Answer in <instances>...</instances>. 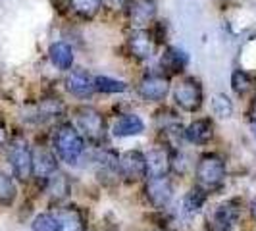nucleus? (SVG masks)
<instances>
[{"label":"nucleus","instance_id":"nucleus-9","mask_svg":"<svg viewBox=\"0 0 256 231\" xmlns=\"http://www.w3.org/2000/svg\"><path fill=\"white\" fill-rule=\"evenodd\" d=\"M31 150H33V178L44 183L58 170L56 152L52 150V146H46V144H37Z\"/></svg>","mask_w":256,"mask_h":231},{"label":"nucleus","instance_id":"nucleus-11","mask_svg":"<svg viewBox=\"0 0 256 231\" xmlns=\"http://www.w3.org/2000/svg\"><path fill=\"white\" fill-rule=\"evenodd\" d=\"M120 176L128 181H141L146 178V160L141 150H128L120 156Z\"/></svg>","mask_w":256,"mask_h":231},{"label":"nucleus","instance_id":"nucleus-21","mask_svg":"<svg viewBox=\"0 0 256 231\" xmlns=\"http://www.w3.org/2000/svg\"><path fill=\"white\" fill-rule=\"evenodd\" d=\"M206 200H208V192L202 187L194 185L191 191L183 196V210H185V214H196L206 204Z\"/></svg>","mask_w":256,"mask_h":231},{"label":"nucleus","instance_id":"nucleus-16","mask_svg":"<svg viewBox=\"0 0 256 231\" xmlns=\"http://www.w3.org/2000/svg\"><path fill=\"white\" fill-rule=\"evenodd\" d=\"M189 64V56L187 52L178 48V46H168L166 50L162 52L160 56V68H162V74L170 76H180L183 74V70Z\"/></svg>","mask_w":256,"mask_h":231},{"label":"nucleus","instance_id":"nucleus-25","mask_svg":"<svg viewBox=\"0 0 256 231\" xmlns=\"http://www.w3.org/2000/svg\"><path fill=\"white\" fill-rule=\"evenodd\" d=\"M94 89L98 92L118 94V92H126L128 90V83H124L120 79H112L108 76H96L94 77Z\"/></svg>","mask_w":256,"mask_h":231},{"label":"nucleus","instance_id":"nucleus-17","mask_svg":"<svg viewBox=\"0 0 256 231\" xmlns=\"http://www.w3.org/2000/svg\"><path fill=\"white\" fill-rule=\"evenodd\" d=\"M183 137L192 144H208L214 139V122L210 118H198L185 128Z\"/></svg>","mask_w":256,"mask_h":231},{"label":"nucleus","instance_id":"nucleus-27","mask_svg":"<svg viewBox=\"0 0 256 231\" xmlns=\"http://www.w3.org/2000/svg\"><path fill=\"white\" fill-rule=\"evenodd\" d=\"M189 168H191L189 156L183 152V150H176V148H172V158H170V172H176V174H180V176H185Z\"/></svg>","mask_w":256,"mask_h":231},{"label":"nucleus","instance_id":"nucleus-13","mask_svg":"<svg viewBox=\"0 0 256 231\" xmlns=\"http://www.w3.org/2000/svg\"><path fill=\"white\" fill-rule=\"evenodd\" d=\"M64 85L68 92H72L77 98H87L92 92H96L94 77H90L85 70H70L64 79Z\"/></svg>","mask_w":256,"mask_h":231},{"label":"nucleus","instance_id":"nucleus-7","mask_svg":"<svg viewBox=\"0 0 256 231\" xmlns=\"http://www.w3.org/2000/svg\"><path fill=\"white\" fill-rule=\"evenodd\" d=\"M137 92L146 102H162L170 92V77L164 74H146L139 81Z\"/></svg>","mask_w":256,"mask_h":231},{"label":"nucleus","instance_id":"nucleus-14","mask_svg":"<svg viewBox=\"0 0 256 231\" xmlns=\"http://www.w3.org/2000/svg\"><path fill=\"white\" fill-rule=\"evenodd\" d=\"M170 158H172V148L168 146H154L144 154L146 160V178H162L170 174Z\"/></svg>","mask_w":256,"mask_h":231},{"label":"nucleus","instance_id":"nucleus-19","mask_svg":"<svg viewBox=\"0 0 256 231\" xmlns=\"http://www.w3.org/2000/svg\"><path fill=\"white\" fill-rule=\"evenodd\" d=\"M42 185H44L46 194L50 196V200H54V202H62L64 198L70 196V191H72L70 178L66 176L64 172H60V170H56V172H54Z\"/></svg>","mask_w":256,"mask_h":231},{"label":"nucleus","instance_id":"nucleus-23","mask_svg":"<svg viewBox=\"0 0 256 231\" xmlns=\"http://www.w3.org/2000/svg\"><path fill=\"white\" fill-rule=\"evenodd\" d=\"M231 89H233L235 94L244 96L246 92H250L254 89V77L250 76L248 72H244V70H235L231 74Z\"/></svg>","mask_w":256,"mask_h":231},{"label":"nucleus","instance_id":"nucleus-31","mask_svg":"<svg viewBox=\"0 0 256 231\" xmlns=\"http://www.w3.org/2000/svg\"><path fill=\"white\" fill-rule=\"evenodd\" d=\"M248 118H250V122H256V98L248 106Z\"/></svg>","mask_w":256,"mask_h":231},{"label":"nucleus","instance_id":"nucleus-26","mask_svg":"<svg viewBox=\"0 0 256 231\" xmlns=\"http://www.w3.org/2000/svg\"><path fill=\"white\" fill-rule=\"evenodd\" d=\"M210 108H212V114L222 118V120H228L233 116V110H235V106L231 102L230 96H226V94H214L212 96V100H210Z\"/></svg>","mask_w":256,"mask_h":231},{"label":"nucleus","instance_id":"nucleus-4","mask_svg":"<svg viewBox=\"0 0 256 231\" xmlns=\"http://www.w3.org/2000/svg\"><path fill=\"white\" fill-rule=\"evenodd\" d=\"M76 120L83 139H87L96 146H102V142L106 141V120H104V116L98 110L90 108V106H81L76 110Z\"/></svg>","mask_w":256,"mask_h":231},{"label":"nucleus","instance_id":"nucleus-8","mask_svg":"<svg viewBox=\"0 0 256 231\" xmlns=\"http://www.w3.org/2000/svg\"><path fill=\"white\" fill-rule=\"evenodd\" d=\"M144 194H146V200L150 202V206L164 210L174 198V183L168 176L148 178L146 185H144Z\"/></svg>","mask_w":256,"mask_h":231},{"label":"nucleus","instance_id":"nucleus-24","mask_svg":"<svg viewBox=\"0 0 256 231\" xmlns=\"http://www.w3.org/2000/svg\"><path fill=\"white\" fill-rule=\"evenodd\" d=\"M16 196H18V187H16L14 178H10L6 172L0 170V204H14Z\"/></svg>","mask_w":256,"mask_h":231},{"label":"nucleus","instance_id":"nucleus-2","mask_svg":"<svg viewBox=\"0 0 256 231\" xmlns=\"http://www.w3.org/2000/svg\"><path fill=\"white\" fill-rule=\"evenodd\" d=\"M194 178H196V185L202 187L206 192L216 191L224 185V181L228 178L226 160L216 152L202 154L194 168Z\"/></svg>","mask_w":256,"mask_h":231},{"label":"nucleus","instance_id":"nucleus-33","mask_svg":"<svg viewBox=\"0 0 256 231\" xmlns=\"http://www.w3.org/2000/svg\"><path fill=\"white\" fill-rule=\"evenodd\" d=\"M250 128H252V133L256 135V122H250Z\"/></svg>","mask_w":256,"mask_h":231},{"label":"nucleus","instance_id":"nucleus-20","mask_svg":"<svg viewBox=\"0 0 256 231\" xmlns=\"http://www.w3.org/2000/svg\"><path fill=\"white\" fill-rule=\"evenodd\" d=\"M48 58H50L52 64L56 66L58 70H62V72H70L72 66H74V50L64 40L52 42L50 48H48Z\"/></svg>","mask_w":256,"mask_h":231},{"label":"nucleus","instance_id":"nucleus-1","mask_svg":"<svg viewBox=\"0 0 256 231\" xmlns=\"http://www.w3.org/2000/svg\"><path fill=\"white\" fill-rule=\"evenodd\" d=\"M52 150L56 152V156L62 162L70 164V166H76L79 158L85 152V139L74 124L66 122V124H60L54 131Z\"/></svg>","mask_w":256,"mask_h":231},{"label":"nucleus","instance_id":"nucleus-3","mask_svg":"<svg viewBox=\"0 0 256 231\" xmlns=\"http://www.w3.org/2000/svg\"><path fill=\"white\" fill-rule=\"evenodd\" d=\"M6 144H8V162L14 178L22 183H27L33 178V150L29 146V141L22 133H16Z\"/></svg>","mask_w":256,"mask_h":231},{"label":"nucleus","instance_id":"nucleus-22","mask_svg":"<svg viewBox=\"0 0 256 231\" xmlns=\"http://www.w3.org/2000/svg\"><path fill=\"white\" fill-rule=\"evenodd\" d=\"M102 4L104 0H70V10L83 20H90L100 12Z\"/></svg>","mask_w":256,"mask_h":231},{"label":"nucleus","instance_id":"nucleus-12","mask_svg":"<svg viewBox=\"0 0 256 231\" xmlns=\"http://www.w3.org/2000/svg\"><path fill=\"white\" fill-rule=\"evenodd\" d=\"M126 10L129 26L133 29H146L156 18V0H131Z\"/></svg>","mask_w":256,"mask_h":231},{"label":"nucleus","instance_id":"nucleus-30","mask_svg":"<svg viewBox=\"0 0 256 231\" xmlns=\"http://www.w3.org/2000/svg\"><path fill=\"white\" fill-rule=\"evenodd\" d=\"M6 142H8V133H6L4 124H0V146H2V144H6Z\"/></svg>","mask_w":256,"mask_h":231},{"label":"nucleus","instance_id":"nucleus-6","mask_svg":"<svg viewBox=\"0 0 256 231\" xmlns=\"http://www.w3.org/2000/svg\"><path fill=\"white\" fill-rule=\"evenodd\" d=\"M241 218V200L231 198L218 204L206 218V231H231Z\"/></svg>","mask_w":256,"mask_h":231},{"label":"nucleus","instance_id":"nucleus-10","mask_svg":"<svg viewBox=\"0 0 256 231\" xmlns=\"http://www.w3.org/2000/svg\"><path fill=\"white\" fill-rule=\"evenodd\" d=\"M128 50L139 62L148 60L156 50V40L152 33L148 29H133L128 37Z\"/></svg>","mask_w":256,"mask_h":231},{"label":"nucleus","instance_id":"nucleus-15","mask_svg":"<svg viewBox=\"0 0 256 231\" xmlns=\"http://www.w3.org/2000/svg\"><path fill=\"white\" fill-rule=\"evenodd\" d=\"M58 231H83L85 230V214L79 206H58L54 212Z\"/></svg>","mask_w":256,"mask_h":231},{"label":"nucleus","instance_id":"nucleus-18","mask_svg":"<svg viewBox=\"0 0 256 231\" xmlns=\"http://www.w3.org/2000/svg\"><path fill=\"white\" fill-rule=\"evenodd\" d=\"M142 131H144V122L141 120V116L133 114V112L122 114L114 122V128H112L114 137H120V139L141 135Z\"/></svg>","mask_w":256,"mask_h":231},{"label":"nucleus","instance_id":"nucleus-32","mask_svg":"<svg viewBox=\"0 0 256 231\" xmlns=\"http://www.w3.org/2000/svg\"><path fill=\"white\" fill-rule=\"evenodd\" d=\"M248 210H250V216H252V220L256 222V198H252V202H250V206H248Z\"/></svg>","mask_w":256,"mask_h":231},{"label":"nucleus","instance_id":"nucleus-29","mask_svg":"<svg viewBox=\"0 0 256 231\" xmlns=\"http://www.w3.org/2000/svg\"><path fill=\"white\" fill-rule=\"evenodd\" d=\"M131 0H104V4H108L112 10H126Z\"/></svg>","mask_w":256,"mask_h":231},{"label":"nucleus","instance_id":"nucleus-5","mask_svg":"<svg viewBox=\"0 0 256 231\" xmlns=\"http://www.w3.org/2000/svg\"><path fill=\"white\" fill-rule=\"evenodd\" d=\"M176 104L183 112H198L204 102V90L196 77H183L174 89Z\"/></svg>","mask_w":256,"mask_h":231},{"label":"nucleus","instance_id":"nucleus-28","mask_svg":"<svg viewBox=\"0 0 256 231\" xmlns=\"http://www.w3.org/2000/svg\"><path fill=\"white\" fill-rule=\"evenodd\" d=\"M31 230L33 231H58V224L52 212H42L35 216L33 224H31Z\"/></svg>","mask_w":256,"mask_h":231}]
</instances>
